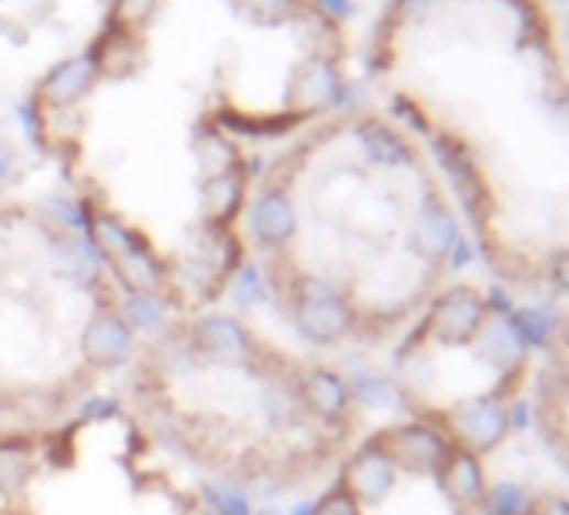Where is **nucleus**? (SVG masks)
<instances>
[{"instance_id":"nucleus-1","label":"nucleus","mask_w":569,"mask_h":515,"mask_svg":"<svg viewBox=\"0 0 569 515\" xmlns=\"http://www.w3.org/2000/svg\"><path fill=\"white\" fill-rule=\"evenodd\" d=\"M369 77L449 185L493 282L569 302V54L546 0H389Z\"/></svg>"},{"instance_id":"nucleus-2","label":"nucleus","mask_w":569,"mask_h":515,"mask_svg":"<svg viewBox=\"0 0 569 515\" xmlns=\"http://www.w3.org/2000/svg\"><path fill=\"white\" fill-rule=\"evenodd\" d=\"M546 328L533 305L496 282H452L426 308L395 355L398 398L479 459L526 418Z\"/></svg>"},{"instance_id":"nucleus-3","label":"nucleus","mask_w":569,"mask_h":515,"mask_svg":"<svg viewBox=\"0 0 569 515\" xmlns=\"http://www.w3.org/2000/svg\"><path fill=\"white\" fill-rule=\"evenodd\" d=\"M543 335V349L526 402V421L539 449L569 489V302Z\"/></svg>"},{"instance_id":"nucleus-4","label":"nucleus","mask_w":569,"mask_h":515,"mask_svg":"<svg viewBox=\"0 0 569 515\" xmlns=\"http://www.w3.org/2000/svg\"><path fill=\"white\" fill-rule=\"evenodd\" d=\"M278 292L285 295V311L295 331L308 346H339V341L359 331V311L352 305V295L332 278L295 269L278 282Z\"/></svg>"},{"instance_id":"nucleus-5","label":"nucleus","mask_w":569,"mask_h":515,"mask_svg":"<svg viewBox=\"0 0 569 515\" xmlns=\"http://www.w3.org/2000/svg\"><path fill=\"white\" fill-rule=\"evenodd\" d=\"M188 355L192 362L221 365V369H255L262 362V341L255 331L234 315H205L188 328Z\"/></svg>"},{"instance_id":"nucleus-6","label":"nucleus","mask_w":569,"mask_h":515,"mask_svg":"<svg viewBox=\"0 0 569 515\" xmlns=\"http://www.w3.org/2000/svg\"><path fill=\"white\" fill-rule=\"evenodd\" d=\"M398 482V465L389 459V452L369 436L342 465L339 485L362 505V508H379L389 492Z\"/></svg>"},{"instance_id":"nucleus-7","label":"nucleus","mask_w":569,"mask_h":515,"mask_svg":"<svg viewBox=\"0 0 569 515\" xmlns=\"http://www.w3.org/2000/svg\"><path fill=\"white\" fill-rule=\"evenodd\" d=\"M134 331L121 318L118 305L101 302V308L91 315V321L80 331V355H85L88 369L111 372L121 369L134 355Z\"/></svg>"},{"instance_id":"nucleus-8","label":"nucleus","mask_w":569,"mask_h":515,"mask_svg":"<svg viewBox=\"0 0 569 515\" xmlns=\"http://www.w3.org/2000/svg\"><path fill=\"white\" fill-rule=\"evenodd\" d=\"M295 392H298L302 412L311 415L315 421H321V425H342V421H349L352 392H349V382L339 372L308 369V372L298 375Z\"/></svg>"},{"instance_id":"nucleus-9","label":"nucleus","mask_w":569,"mask_h":515,"mask_svg":"<svg viewBox=\"0 0 569 515\" xmlns=\"http://www.w3.org/2000/svg\"><path fill=\"white\" fill-rule=\"evenodd\" d=\"M37 472L34 442L28 439H0V502H14L28 492Z\"/></svg>"},{"instance_id":"nucleus-10","label":"nucleus","mask_w":569,"mask_h":515,"mask_svg":"<svg viewBox=\"0 0 569 515\" xmlns=\"http://www.w3.org/2000/svg\"><path fill=\"white\" fill-rule=\"evenodd\" d=\"M118 311L134 335H154V331H161V325H165V318H168L165 298L147 295V292H124Z\"/></svg>"},{"instance_id":"nucleus-11","label":"nucleus","mask_w":569,"mask_h":515,"mask_svg":"<svg viewBox=\"0 0 569 515\" xmlns=\"http://www.w3.org/2000/svg\"><path fill=\"white\" fill-rule=\"evenodd\" d=\"M231 302L238 311H255L259 305L269 302V278L259 269V262H241L231 275Z\"/></svg>"},{"instance_id":"nucleus-12","label":"nucleus","mask_w":569,"mask_h":515,"mask_svg":"<svg viewBox=\"0 0 569 515\" xmlns=\"http://www.w3.org/2000/svg\"><path fill=\"white\" fill-rule=\"evenodd\" d=\"M201 498H205V508L215 512V515H255L249 489H238V485H228V482L205 485Z\"/></svg>"},{"instance_id":"nucleus-13","label":"nucleus","mask_w":569,"mask_h":515,"mask_svg":"<svg viewBox=\"0 0 569 515\" xmlns=\"http://www.w3.org/2000/svg\"><path fill=\"white\" fill-rule=\"evenodd\" d=\"M510 515H569V489L559 485V489L529 492V498L519 508H513Z\"/></svg>"},{"instance_id":"nucleus-14","label":"nucleus","mask_w":569,"mask_h":515,"mask_svg":"<svg viewBox=\"0 0 569 515\" xmlns=\"http://www.w3.org/2000/svg\"><path fill=\"white\" fill-rule=\"evenodd\" d=\"M311 515H365V508L336 482L329 492L325 495H318L315 498V505H311Z\"/></svg>"},{"instance_id":"nucleus-15","label":"nucleus","mask_w":569,"mask_h":515,"mask_svg":"<svg viewBox=\"0 0 569 515\" xmlns=\"http://www.w3.org/2000/svg\"><path fill=\"white\" fill-rule=\"evenodd\" d=\"M118 412H121V405L111 395H91L88 402H80V408H77L80 421H105V418H114Z\"/></svg>"},{"instance_id":"nucleus-16","label":"nucleus","mask_w":569,"mask_h":515,"mask_svg":"<svg viewBox=\"0 0 569 515\" xmlns=\"http://www.w3.org/2000/svg\"><path fill=\"white\" fill-rule=\"evenodd\" d=\"M311 505H315L311 498H302V502H295L292 512H285V515H311Z\"/></svg>"},{"instance_id":"nucleus-17","label":"nucleus","mask_w":569,"mask_h":515,"mask_svg":"<svg viewBox=\"0 0 569 515\" xmlns=\"http://www.w3.org/2000/svg\"><path fill=\"white\" fill-rule=\"evenodd\" d=\"M255 515H285V512H282L278 505H262V508H259Z\"/></svg>"},{"instance_id":"nucleus-18","label":"nucleus","mask_w":569,"mask_h":515,"mask_svg":"<svg viewBox=\"0 0 569 515\" xmlns=\"http://www.w3.org/2000/svg\"><path fill=\"white\" fill-rule=\"evenodd\" d=\"M0 408H4V402H0Z\"/></svg>"}]
</instances>
